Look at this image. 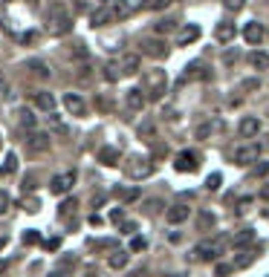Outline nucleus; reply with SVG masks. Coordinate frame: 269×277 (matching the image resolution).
<instances>
[{"mask_svg":"<svg viewBox=\"0 0 269 277\" xmlns=\"http://www.w3.org/2000/svg\"><path fill=\"white\" fill-rule=\"evenodd\" d=\"M197 228H200V231H211V228H214V214L203 208V211L197 214Z\"/></svg>","mask_w":269,"mask_h":277,"instance_id":"obj_23","label":"nucleus"},{"mask_svg":"<svg viewBox=\"0 0 269 277\" xmlns=\"http://www.w3.org/2000/svg\"><path fill=\"white\" fill-rule=\"evenodd\" d=\"M107 3H113V0H104V6H107Z\"/></svg>","mask_w":269,"mask_h":277,"instance_id":"obj_56","label":"nucleus"},{"mask_svg":"<svg viewBox=\"0 0 269 277\" xmlns=\"http://www.w3.org/2000/svg\"><path fill=\"white\" fill-rule=\"evenodd\" d=\"M96 159H99L104 168H116V165H119V150H116V147H99Z\"/></svg>","mask_w":269,"mask_h":277,"instance_id":"obj_14","label":"nucleus"},{"mask_svg":"<svg viewBox=\"0 0 269 277\" xmlns=\"http://www.w3.org/2000/svg\"><path fill=\"white\" fill-rule=\"evenodd\" d=\"M189 214H191L189 205H182V202H179V205L168 208V214H165V217H168L171 225H179V223H185V220H189Z\"/></svg>","mask_w":269,"mask_h":277,"instance_id":"obj_15","label":"nucleus"},{"mask_svg":"<svg viewBox=\"0 0 269 277\" xmlns=\"http://www.w3.org/2000/svg\"><path fill=\"white\" fill-rule=\"evenodd\" d=\"M142 249H145V240L142 237H136V240L130 242V251H142Z\"/></svg>","mask_w":269,"mask_h":277,"instance_id":"obj_48","label":"nucleus"},{"mask_svg":"<svg viewBox=\"0 0 269 277\" xmlns=\"http://www.w3.org/2000/svg\"><path fill=\"white\" fill-rule=\"evenodd\" d=\"M266 173H269V162H258L252 168V176H266Z\"/></svg>","mask_w":269,"mask_h":277,"instance_id":"obj_37","label":"nucleus"},{"mask_svg":"<svg viewBox=\"0 0 269 277\" xmlns=\"http://www.w3.org/2000/svg\"><path fill=\"white\" fill-rule=\"evenodd\" d=\"M38 110H44V113H52L55 110V96L52 93H35V99H32Z\"/></svg>","mask_w":269,"mask_h":277,"instance_id":"obj_16","label":"nucleus"},{"mask_svg":"<svg viewBox=\"0 0 269 277\" xmlns=\"http://www.w3.org/2000/svg\"><path fill=\"white\" fill-rule=\"evenodd\" d=\"M139 46H142V55H151V58H168V44L165 41H159V38H142L139 41Z\"/></svg>","mask_w":269,"mask_h":277,"instance_id":"obj_4","label":"nucleus"},{"mask_svg":"<svg viewBox=\"0 0 269 277\" xmlns=\"http://www.w3.org/2000/svg\"><path fill=\"white\" fill-rule=\"evenodd\" d=\"M243 3H246V0H223V6H226L229 12H240Z\"/></svg>","mask_w":269,"mask_h":277,"instance_id":"obj_39","label":"nucleus"},{"mask_svg":"<svg viewBox=\"0 0 269 277\" xmlns=\"http://www.w3.org/2000/svg\"><path fill=\"white\" fill-rule=\"evenodd\" d=\"M153 133H156V127H153V121H145V125L139 127V136H142V139H151Z\"/></svg>","mask_w":269,"mask_h":277,"instance_id":"obj_36","label":"nucleus"},{"mask_svg":"<svg viewBox=\"0 0 269 277\" xmlns=\"http://www.w3.org/2000/svg\"><path fill=\"white\" fill-rule=\"evenodd\" d=\"M266 38V29H263V23H258V20H249L246 26H243V41L246 44H260Z\"/></svg>","mask_w":269,"mask_h":277,"instance_id":"obj_11","label":"nucleus"},{"mask_svg":"<svg viewBox=\"0 0 269 277\" xmlns=\"http://www.w3.org/2000/svg\"><path fill=\"white\" fill-rule=\"evenodd\" d=\"M101 202H104V194H96V197H93V208H99Z\"/></svg>","mask_w":269,"mask_h":277,"instance_id":"obj_52","label":"nucleus"},{"mask_svg":"<svg viewBox=\"0 0 269 277\" xmlns=\"http://www.w3.org/2000/svg\"><path fill=\"white\" fill-rule=\"evenodd\" d=\"M38 208H41V199H35V197H26V199H23V211H29V214H35Z\"/></svg>","mask_w":269,"mask_h":277,"instance_id":"obj_35","label":"nucleus"},{"mask_svg":"<svg viewBox=\"0 0 269 277\" xmlns=\"http://www.w3.org/2000/svg\"><path fill=\"white\" fill-rule=\"evenodd\" d=\"M35 188V176H32V173H29L26 179H23V191H32Z\"/></svg>","mask_w":269,"mask_h":277,"instance_id":"obj_49","label":"nucleus"},{"mask_svg":"<svg viewBox=\"0 0 269 277\" xmlns=\"http://www.w3.org/2000/svg\"><path fill=\"white\" fill-rule=\"evenodd\" d=\"M246 61H249L255 70H269V55L266 52H249L246 55Z\"/></svg>","mask_w":269,"mask_h":277,"instance_id":"obj_22","label":"nucleus"},{"mask_svg":"<svg viewBox=\"0 0 269 277\" xmlns=\"http://www.w3.org/2000/svg\"><path fill=\"white\" fill-rule=\"evenodd\" d=\"M104 78H107L110 84L122 78V70H119V64H107V70H104Z\"/></svg>","mask_w":269,"mask_h":277,"instance_id":"obj_31","label":"nucleus"},{"mask_svg":"<svg viewBox=\"0 0 269 277\" xmlns=\"http://www.w3.org/2000/svg\"><path fill=\"white\" fill-rule=\"evenodd\" d=\"M70 29H72L70 15H67L61 6H55V9L49 12V32H52V35H67Z\"/></svg>","mask_w":269,"mask_h":277,"instance_id":"obj_3","label":"nucleus"},{"mask_svg":"<svg viewBox=\"0 0 269 277\" xmlns=\"http://www.w3.org/2000/svg\"><path fill=\"white\" fill-rule=\"evenodd\" d=\"M171 0H151V9H168Z\"/></svg>","mask_w":269,"mask_h":277,"instance_id":"obj_44","label":"nucleus"},{"mask_svg":"<svg viewBox=\"0 0 269 277\" xmlns=\"http://www.w3.org/2000/svg\"><path fill=\"white\" fill-rule=\"evenodd\" d=\"M249 242H255V228H243L240 234H234V240H232V245H249Z\"/></svg>","mask_w":269,"mask_h":277,"instance_id":"obj_24","label":"nucleus"},{"mask_svg":"<svg viewBox=\"0 0 269 277\" xmlns=\"http://www.w3.org/2000/svg\"><path fill=\"white\" fill-rule=\"evenodd\" d=\"M9 202H12V197L6 194V191H0V217L9 211Z\"/></svg>","mask_w":269,"mask_h":277,"instance_id":"obj_38","label":"nucleus"},{"mask_svg":"<svg viewBox=\"0 0 269 277\" xmlns=\"http://www.w3.org/2000/svg\"><path fill=\"white\" fill-rule=\"evenodd\" d=\"M200 38V23H182L177 29V46H189Z\"/></svg>","mask_w":269,"mask_h":277,"instance_id":"obj_10","label":"nucleus"},{"mask_svg":"<svg viewBox=\"0 0 269 277\" xmlns=\"http://www.w3.org/2000/svg\"><path fill=\"white\" fill-rule=\"evenodd\" d=\"M64 107L70 110L72 116H84V113H87L84 99H81V96H75V93H67V96H64Z\"/></svg>","mask_w":269,"mask_h":277,"instance_id":"obj_12","label":"nucleus"},{"mask_svg":"<svg viewBox=\"0 0 269 277\" xmlns=\"http://www.w3.org/2000/svg\"><path fill=\"white\" fill-rule=\"evenodd\" d=\"M139 67H142V55L139 52H125L122 58H119V70H122V75H136Z\"/></svg>","mask_w":269,"mask_h":277,"instance_id":"obj_9","label":"nucleus"},{"mask_svg":"<svg viewBox=\"0 0 269 277\" xmlns=\"http://www.w3.org/2000/svg\"><path fill=\"white\" fill-rule=\"evenodd\" d=\"M130 9H133V6H130L127 0H113V6H110L113 18H127V15H130Z\"/></svg>","mask_w":269,"mask_h":277,"instance_id":"obj_26","label":"nucleus"},{"mask_svg":"<svg viewBox=\"0 0 269 277\" xmlns=\"http://www.w3.org/2000/svg\"><path fill=\"white\" fill-rule=\"evenodd\" d=\"M72 185H75V170H64V173H58V176H52V182H49V188H52V194H70Z\"/></svg>","mask_w":269,"mask_h":277,"instance_id":"obj_5","label":"nucleus"},{"mask_svg":"<svg viewBox=\"0 0 269 277\" xmlns=\"http://www.w3.org/2000/svg\"><path fill=\"white\" fill-rule=\"evenodd\" d=\"M127 176L130 179H145V176H151V170H153V165L148 159H142V156H133V159L127 162Z\"/></svg>","mask_w":269,"mask_h":277,"instance_id":"obj_6","label":"nucleus"},{"mask_svg":"<svg viewBox=\"0 0 269 277\" xmlns=\"http://www.w3.org/2000/svg\"><path fill=\"white\" fill-rule=\"evenodd\" d=\"M15 170H18V156H15V153H9V156H6V162L0 165V176H12Z\"/></svg>","mask_w":269,"mask_h":277,"instance_id":"obj_27","label":"nucleus"},{"mask_svg":"<svg viewBox=\"0 0 269 277\" xmlns=\"http://www.w3.org/2000/svg\"><path fill=\"white\" fill-rule=\"evenodd\" d=\"M174 277H185V274H174Z\"/></svg>","mask_w":269,"mask_h":277,"instance_id":"obj_57","label":"nucleus"},{"mask_svg":"<svg viewBox=\"0 0 269 277\" xmlns=\"http://www.w3.org/2000/svg\"><path fill=\"white\" fill-rule=\"evenodd\" d=\"M0 144H3V142H0Z\"/></svg>","mask_w":269,"mask_h":277,"instance_id":"obj_58","label":"nucleus"},{"mask_svg":"<svg viewBox=\"0 0 269 277\" xmlns=\"http://www.w3.org/2000/svg\"><path fill=\"white\" fill-rule=\"evenodd\" d=\"M260 156V144H240L237 150H234V165H252V162H258Z\"/></svg>","mask_w":269,"mask_h":277,"instance_id":"obj_7","label":"nucleus"},{"mask_svg":"<svg viewBox=\"0 0 269 277\" xmlns=\"http://www.w3.org/2000/svg\"><path fill=\"white\" fill-rule=\"evenodd\" d=\"M243 89H258V81L249 78V81H243Z\"/></svg>","mask_w":269,"mask_h":277,"instance_id":"obj_51","label":"nucleus"},{"mask_svg":"<svg viewBox=\"0 0 269 277\" xmlns=\"http://www.w3.org/2000/svg\"><path fill=\"white\" fill-rule=\"evenodd\" d=\"M18 121H20V127H26V130H35V127H38V118H35V113H32V110H20V113H18Z\"/></svg>","mask_w":269,"mask_h":277,"instance_id":"obj_25","label":"nucleus"},{"mask_svg":"<svg viewBox=\"0 0 269 277\" xmlns=\"http://www.w3.org/2000/svg\"><path fill=\"white\" fill-rule=\"evenodd\" d=\"M220 127H223V121H220V118H211V121L197 127V139H208V136L214 133V130H220Z\"/></svg>","mask_w":269,"mask_h":277,"instance_id":"obj_21","label":"nucleus"},{"mask_svg":"<svg viewBox=\"0 0 269 277\" xmlns=\"http://www.w3.org/2000/svg\"><path fill=\"white\" fill-rule=\"evenodd\" d=\"M232 271H234V266H229V263H220V266L214 268L217 277H226V274H232Z\"/></svg>","mask_w":269,"mask_h":277,"instance_id":"obj_41","label":"nucleus"},{"mask_svg":"<svg viewBox=\"0 0 269 277\" xmlns=\"http://www.w3.org/2000/svg\"><path fill=\"white\" fill-rule=\"evenodd\" d=\"M130 277H148V271H145V268H139V271H133Z\"/></svg>","mask_w":269,"mask_h":277,"instance_id":"obj_55","label":"nucleus"},{"mask_svg":"<svg viewBox=\"0 0 269 277\" xmlns=\"http://www.w3.org/2000/svg\"><path fill=\"white\" fill-rule=\"evenodd\" d=\"M72 208H78V199H67V202H61V205H58V214L70 217V214H72Z\"/></svg>","mask_w":269,"mask_h":277,"instance_id":"obj_33","label":"nucleus"},{"mask_svg":"<svg viewBox=\"0 0 269 277\" xmlns=\"http://www.w3.org/2000/svg\"><path fill=\"white\" fill-rule=\"evenodd\" d=\"M110 220H113V223H125V211H122V208H116V211H113V214H110Z\"/></svg>","mask_w":269,"mask_h":277,"instance_id":"obj_43","label":"nucleus"},{"mask_svg":"<svg viewBox=\"0 0 269 277\" xmlns=\"http://www.w3.org/2000/svg\"><path fill=\"white\" fill-rule=\"evenodd\" d=\"M156 32H159V35H168V32H177V23H174V20H159V23H156Z\"/></svg>","mask_w":269,"mask_h":277,"instance_id":"obj_32","label":"nucleus"},{"mask_svg":"<svg viewBox=\"0 0 269 277\" xmlns=\"http://www.w3.org/2000/svg\"><path fill=\"white\" fill-rule=\"evenodd\" d=\"M145 84H148V96L151 99H162L165 96V89H168V78H165V70H153V72H148L145 75Z\"/></svg>","mask_w":269,"mask_h":277,"instance_id":"obj_2","label":"nucleus"},{"mask_svg":"<svg viewBox=\"0 0 269 277\" xmlns=\"http://www.w3.org/2000/svg\"><path fill=\"white\" fill-rule=\"evenodd\" d=\"M38 240H41V234H38V231H26V234H23V245H35Z\"/></svg>","mask_w":269,"mask_h":277,"instance_id":"obj_40","label":"nucleus"},{"mask_svg":"<svg viewBox=\"0 0 269 277\" xmlns=\"http://www.w3.org/2000/svg\"><path fill=\"white\" fill-rule=\"evenodd\" d=\"M9 93V81H6V75L0 72V96H6Z\"/></svg>","mask_w":269,"mask_h":277,"instance_id":"obj_46","label":"nucleus"},{"mask_svg":"<svg viewBox=\"0 0 269 277\" xmlns=\"http://www.w3.org/2000/svg\"><path fill=\"white\" fill-rule=\"evenodd\" d=\"M223 254V245H220V240H206V242H200L197 249L191 251V257L200 260V263H211V260H217Z\"/></svg>","mask_w":269,"mask_h":277,"instance_id":"obj_1","label":"nucleus"},{"mask_svg":"<svg viewBox=\"0 0 269 277\" xmlns=\"http://www.w3.org/2000/svg\"><path fill=\"white\" fill-rule=\"evenodd\" d=\"M6 268H9V260H0V274H3Z\"/></svg>","mask_w":269,"mask_h":277,"instance_id":"obj_54","label":"nucleus"},{"mask_svg":"<svg viewBox=\"0 0 269 277\" xmlns=\"http://www.w3.org/2000/svg\"><path fill=\"white\" fill-rule=\"evenodd\" d=\"M200 70H203L200 64H189V67H185V72H182V78H179V84H189V81H194Z\"/></svg>","mask_w":269,"mask_h":277,"instance_id":"obj_30","label":"nucleus"},{"mask_svg":"<svg viewBox=\"0 0 269 277\" xmlns=\"http://www.w3.org/2000/svg\"><path fill=\"white\" fill-rule=\"evenodd\" d=\"M260 199H266V202H269V182L263 185V188H260Z\"/></svg>","mask_w":269,"mask_h":277,"instance_id":"obj_53","label":"nucleus"},{"mask_svg":"<svg viewBox=\"0 0 269 277\" xmlns=\"http://www.w3.org/2000/svg\"><path fill=\"white\" fill-rule=\"evenodd\" d=\"M127 260H130V254H127V251H116V254L107 260V266H110V268H125Z\"/></svg>","mask_w":269,"mask_h":277,"instance_id":"obj_28","label":"nucleus"},{"mask_svg":"<svg viewBox=\"0 0 269 277\" xmlns=\"http://www.w3.org/2000/svg\"><path fill=\"white\" fill-rule=\"evenodd\" d=\"M237 130H240V136L243 139H252V136H258V130H260V121L255 116H246V118H240V125H237Z\"/></svg>","mask_w":269,"mask_h":277,"instance_id":"obj_13","label":"nucleus"},{"mask_svg":"<svg viewBox=\"0 0 269 277\" xmlns=\"http://www.w3.org/2000/svg\"><path fill=\"white\" fill-rule=\"evenodd\" d=\"M119 228H122V234H133V231H136V223L130 220V223H122Z\"/></svg>","mask_w":269,"mask_h":277,"instance_id":"obj_45","label":"nucleus"},{"mask_svg":"<svg viewBox=\"0 0 269 277\" xmlns=\"http://www.w3.org/2000/svg\"><path fill=\"white\" fill-rule=\"evenodd\" d=\"M107 20H113V12H110V6H99V9L90 15V23H93V26H104Z\"/></svg>","mask_w":269,"mask_h":277,"instance_id":"obj_18","label":"nucleus"},{"mask_svg":"<svg viewBox=\"0 0 269 277\" xmlns=\"http://www.w3.org/2000/svg\"><path fill=\"white\" fill-rule=\"evenodd\" d=\"M49 277H70V268H52Z\"/></svg>","mask_w":269,"mask_h":277,"instance_id":"obj_47","label":"nucleus"},{"mask_svg":"<svg viewBox=\"0 0 269 277\" xmlns=\"http://www.w3.org/2000/svg\"><path fill=\"white\" fill-rule=\"evenodd\" d=\"M20 41H23V44H32V41H35V32H23V35H20Z\"/></svg>","mask_w":269,"mask_h":277,"instance_id":"obj_50","label":"nucleus"},{"mask_svg":"<svg viewBox=\"0 0 269 277\" xmlns=\"http://www.w3.org/2000/svg\"><path fill=\"white\" fill-rule=\"evenodd\" d=\"M125 101H127V107L133 110V113H139V110L145 107V101H148V99H145V89H130Z\"/></svg>","mask_w":269,"mask_h":277,"instance_id":"obj_17","label":"nucleus"},{"mask_svg":"<svg viewBox=\"0 0 269 277\" xmlns=\"http://www.w3.org/2000/svg\"><path fill=\"white\" fill-rule=\"evenodd\" d=\"M220 182H223V176H220V173H208L206 188H208V191H217V188H220Z\"/></svg>","mask_w":269,"mask_h":277,"instance_id":"obj_34","label":"nucleus"},{"mask_svg":"<svg viewBox=\"0 0 269 277\" xmlns=\"http://www.w3.org/2000/svg\"><path fill=\"white\" fill-rule=\"evenodd\" d=\"M29 147H32V150H49V136L46 133H32L29 136Z\"/></svg>","mask_w":269,"mask_h":277,"instance_id":"obj_20","label":"nucleus"},{"mask_svg":"<svg viewBox=\"0 0 269 277\" xmlns=\"http://www.w3.org/2000/svg\"><path fill=\"white\" fill-rule=\"evenodd\" d=\"M197 153H191V150H182L177 153V159H174V170L177 173H191V170H197Z\"/></svg>","mask_w":269,"mask_h":277,"instance_id":"obj_8","label":"nucleus"},{"mask_svg":"<svg viewBox=\"0 0 269 277\" xmlns=\"http://www.w3.org/2000/svg\"><path fill=\"white\" fill-rule=\"evenodd\" d=\"M122 199H125V202H133V199H139V188L125 191V194H122Z\"/></svg>","mask_w":269,"mask_h":277,"instance_id":"obj_42","label":"nucleus"},{"mask_svg":"<svg viewBox=\"0 0 269 277\" xmlns=\"http://www.w3.org/2000/svg\"><path fill=\"white\" fill-rule=\"evenodd\" d=\"M26 67H29V70H32V72H35L38 78H49V67H46L44 61H29Z\"/></svg>","mask_w":269,"mask_h":277,"instance_id":"obj_29","label":"nucleus"},{"mask_svg":"<svg viewBox=\"0 0 269 277\" xmlns=\"http://www.w3.org/2000/svg\"><path fill=\"white\" fill-rule=\"evenodd\" d=\"M214 38L220 41V44H229V41L234 38V26L229 23V20H223V23H220V26L214 29Z\"/></svg>","mask_w":269,"mask_h":277,"instance_id":"obj_19","label":"nucleus"}]
</instances>
